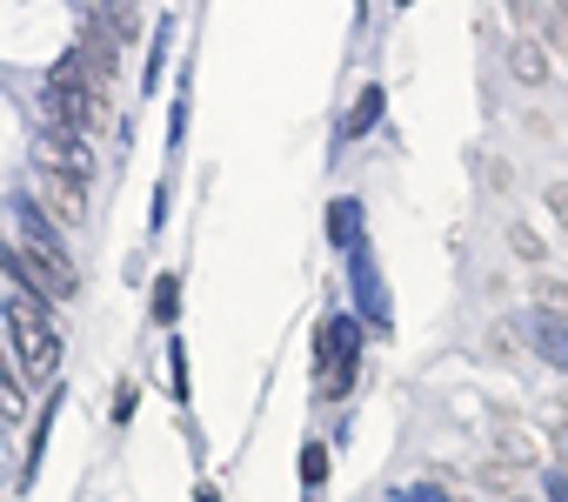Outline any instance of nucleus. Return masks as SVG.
Listing matches in <instances>:
<instances>
[{"mask_svg":"<svg viewBox=\"0 0 568 502\" xmlns=\"http://www.w3.org/2000/svg\"><path fill=\"white\" fill-rule=\"evenodd\" d=\"M41 114H48V134H74V141H94V128L108 121V88L68 54L48 81H41Z\"/></svg>","mask_w":568,"mask_h":502,"instance_id":"1","label":"nucleus"},{"mask_svg":"<svg viewBox=\"0 0 568 502\" xmlns=\"http://www.w3.org/2000/svg\"><path fill=\"white\" fill-rule=\"evenodd\" d=\"M8 335L21 349V382H54L61 375V329H54V309L14 295L8 302Z\"/></svg>","mask_w":568,"mask_h":502,"instance_id":"2","label":"nucleus"},{"mask_svg":"<svg viewBox=\"0 0 568 502\" xmlns=\"http://www.w3.org/2000/svg\"><path fill=\"white\" fill-rule=\"evenodd\" d=\"M355 369H362V322L355 315H328L315 329V395L342 402L348 382H355Z\"/></svg>","mask_w":568,"mask_h":502,"instance_id":"3","label":"nucleus"},{"mask_svg":"<svg viewBox=\"0 0 568 502\" xmlns=\"http://www.w3.org/2000/svg\"><path fill=\"white\" fill-rule=\"evenodd\" d=\"M0 262H8V275L21 282V295H28V302H41V309H61V302L81 289V275H74V269H48L41 255H28L21 241L0 248Z\"/></svg>","mask_w":568,"mask_h":502,"instance_id":"4","label":"nucleus"},{"mask_svg":"<svg viewBox=\"0 0 568 502\" xmlns=\"http://www.w3.org/2000/svg\"><path fill=\"white\" fill-rule=\"evenodd\" d=\"M34 168H48V174L74 181V188H88V181H94V141H74V134H41V161H34Z\"/></svg>","mask_w":568,"mask_h":502,"instance_id":"5","label":"nucleus"},{"mask_svg":"<svg viewBox=\"0 0 568 502\" xmlns=\"http://www.w3.org/2000/svg\"><path fill=\"white\" fill-rule=\"evenodd\" d=\"M21 248H28V255H41L48 269H74V255L61 248V234L48 228V214H41V208H28V201H21Z\"/></svg>","mask_w":568,"mask_h":502,"instance_id":"6","label":"nucleus"},{"mask_svg":"<svg viewBox=\"0 0 568 502\" xmlns=\"http://www.w3.org/2000/svg\"><path fill=\"white\" fill-rule=\"evenodd\" d=\"M515 28L535 41V34H548L541 48H568V8H535V0H528V8H515Z\"/></svg>","mask_w":568,"mask_h":502,"instance_id":"7","label":"nucleus"},{"mask_svg":"<svg viewBox=\"0 0 568 502\" xmlns=\"http://www.w3.org/2000/svg\"><path fill=\"white\" fill-rule=\"evenodd\" d=\"M508 74H515L521 88H548L555 61H548V48H541V41H528V34H521V41L508 48Z\"/></svg>","mask_w":568,"mask_h":502,"instance_id":"8","label":"nucleus"},{"mask_svg":"<svg viewBox=\"0 0 568 502\" xmlns=\"http://www.w3.org/2000/svg\"><path fill=\"white\" fill-rule=\"evenodd\" d=\"M528 342H535L541 362H555V369L568 375V315H535V322H528Z\"/></svg>","mask_w":568,"mask_h":502,"instance_id":"9","label":"nucleus"},{"mask_svg":"<svg viewBox=\"0 0 568 502\" xmlns=\"http://www.w3.org/2000/svg\"><path fill=\"white\" fill-rule=\"evenodd\" d=\"M41 194L54 201L61 221H81V214H88V188H74V181H61V174H48V168H41Z\"/></svg>","mask_w":568,"mask_h":502,"instance_id":"10","label":"nucleus"},{"mask_svg":"<svg viewBox=\"0 0 568 502\" xmlns=\"http://www.w3.org/2000/svg\"><path fill=\"white\" fill-rule=\"evenodd\" d=\"M475 482H481L488 495H515V489L528 482V462H501V455H495V462H481V469H475Z\"/></svg>","mask_w":568,"mask_h":502,"instance_id":"11","label":"nucleus"},{"mask_svg":"<svg viewBox=\"0 0 568 502\" xmlns=\"http://www.w3.org/2000/svg\"><path fill=\"white\" fill-rule=\"evenodd\" d=\"M21 409H28V382L14 375L8 349H0V415H21Z\"/></svg>","mask_w":568,"mask_h":502,"instance_id":"12","label":"nucleus"},{"mask_svg":"<svg viewBox=\"0 0 568 502\" xmlns=\"http://www.w3.org/2000/svg\"><path fill=\"white\" fill-rule=\"evenodd\" d=\"M375 121H382V88H375V81H368V88H362V94H355V114H348V141H355V134H368V128H375Z\"/></svg>","mask_w":568,"mask_h":502,"instance_id":"13","label":"nucleus"},{"mask_svg":"<svg viewBox=\"0 0 568 502\" xmlns=\"http://www.w3.org/2000/svg\"><path fill=\"white\" fill-rule=\"evenodd\" d=\"M328 234H335L342 248H355V234H362V208H355V201H335V208H328Z\"/></svg>","mask_w":568,"mask_h":502,"instance_id":"14","label":"nucleus"},{"mask_svg":"<svg viewBox=\"0 0 568 502\" xmlns=\"http://www.w3.org/2000/svg\"><path fill=\"white\" fill-rule=\"evenodd\" d=\"M535 302H541V315H568V282L561 275H535Z\"/></svg>","mask_w":568,"mask_h":502,"instance_id":"15","label":"nucleus"},{"mask_svg":"<svg viewBox=\"0 0 568 502\" xmlns=\"http://www.w3.org/2000/svg\"><path fill=\"white\" fill-rule=\"evenodd\" d=\"M302 482H308V495L328 482V449H322V442H308V449H302Z\"/></svg>","mask_w":568,"mask_h":502,"instance_id":"16","label":"nucleus"},{"mask_svg":"<svg viewBox=\"0 0 568 502\" xmlns=\"http://www.w3.org/2000/svg\"><path fill=\"white\" fill-rule=\"evenodd\" d=\"M508 248H515L528 269H541V234H535V228H521V221H515V228H508Z\"/></svg>","mask_w":568,"mask_h":502,"instance_id":"17","label":"nucleus"},{"mask_svg":"<svg viewBox=\"0 0 568 502\" xmlns=\"http://www.w3.org/2000/svg\"><path fill=\"white\" fill-rule=\"evenodd\" d=\"M174 302H181V282L168 275V282L154 289V315H161V322H174Z\"/></svg>","mask_w":568,"mask_h":502,"instance_id":"18","label":"nucleus"},{"mask_svg":"<svg viewBox=\"0 0 568 502\" xmlns=\"http://www.w3.org/2000/svg\"><path fill=\"white\" fill-rule=\"evenodd\" d=\"M541 201H548V214H555V221H561V234H568V181H548V194H541Z\"/></svg>","mask_w":568,"mask_h":502,"instance_id":"19","label":"nucleus"},{"mask_svg":"<svg viewBox=\"0 0 568 502\" xmlns=\"http://www.w3.org/2000/svg\"><path fill=\"white\" fill-rule=\"evenodd\" d=\"M555 462H561V469H555V475H568V415H561V422H555Z\"/></svg>","mask_w":568,"mask_h":502,"instance_id":"20","label":"nucleus"}]
</instances>
